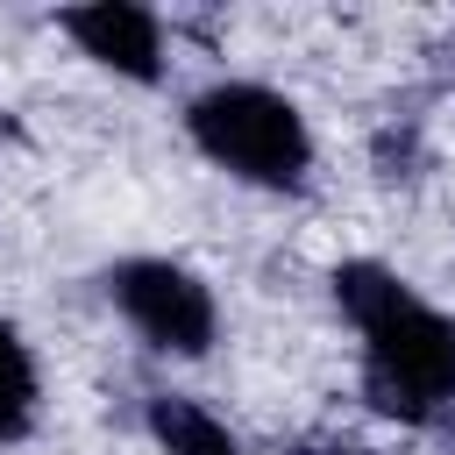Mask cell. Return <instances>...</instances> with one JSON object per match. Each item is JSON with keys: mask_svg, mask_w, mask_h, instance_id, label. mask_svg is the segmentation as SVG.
<instances>
[{"mask_svg": "<svg viewBox=\"0 0 455 455\" xmlns=\"http://www.w3.org/2000/svg\"><path fill=\"white\" fill-rule=\"evenodd\" d=\"M299 455H370V448H355V441H306Z\"/></svg>", "mask_w": 455, "mask_h": 455, "instance_id": "52a82bcc", "label": "cell"}, {"mask_svg": "<svg viewBox=\"0 0 455 455\" xmlns=\"http://www.w3.org/2000/svg\"><path fill=\"white\" fill-rule=\"evenodd\" d=\"M36 427V355L0 320V441H21Z\"/></svg>", "mask_w": 455, "mask_h": 455, "instance_id": "8992f818", "label": "cell"}, {"mask_svg": "<svg viewBox=\"0 0 455 455\" xmlns=\"http://www.w3.org/2000/svg\"><path fill=\"white\" fill-rule=\"evenodd\" d=\"M149 434H156V448L164 455H242L235 448V434L206 412V405H192V398H149Z\"/></svg>", "mask_w": 455, "mask_h": 455, "instance_id": "5b68a950", "label": "cell"}, {"mask_svg": "<svg viewBox=\"0 0 455 455\" xmlns=\"http://www.w3.org/2000/svg\"><path fill=\"white\" fill-rule=\"evenodd\" d=\"M185 128H192V142L220 164V171H235V178H249V185H270V192H299L306 185V171H313V135H306V114L284 100V92H270V85H206L192 107H185Z\"/></svg>", "mask_w": 455, "mask_h": 455, "instance_id": "7a4b0ae2", "label": "cell"}, {"mask_svg": "<svg viewBox=\"0 0 455 455\" xmlns=\"http://www.w3.org/2000/svg\"><path fill=\"white\" fill-rule=\"evenodd\" d=\"M334 299L363 334V398L398 427H434L455 412V320L434 313L384 263H341Z\"/></svg>", "mask_w": 455, "mask_h": 455, "instance_id": "6da1fadb", "label": "cell"}, {"mask_svg": "<svg viewBox=\"0 0 455 455\" xmlns=\"http://www.w3.org/2000/svg\"><path fill=\"white\" fill-rule=\"evenodd\" d=\"M107 291H114V306L128 313V327L149 348H164V355H206L213 348L220 313H213V291L185 263H171V256H128L107 277Z\"/></svg>", "mask_w": 455, "mask_h": 455, "instance_id": "3957f363", "label": "cell"}, {"mask_svg": "<svg viewBox=\"0 0 455 455\" xmlns=\"http://www.w3.org/2000/svg\"><path fill=\"white\" fill-rule=\"evenodd\" d=\"M64 36H71L92 64H107V71H121V78H135V85H149V78L164 71V28H156L149 7H121V0L71 7V14H64Z\"/></svg>", "mask_w": 455, "mask_h": 455, "instance_id": "277c9868", "label": "cell"}]
</instances>
